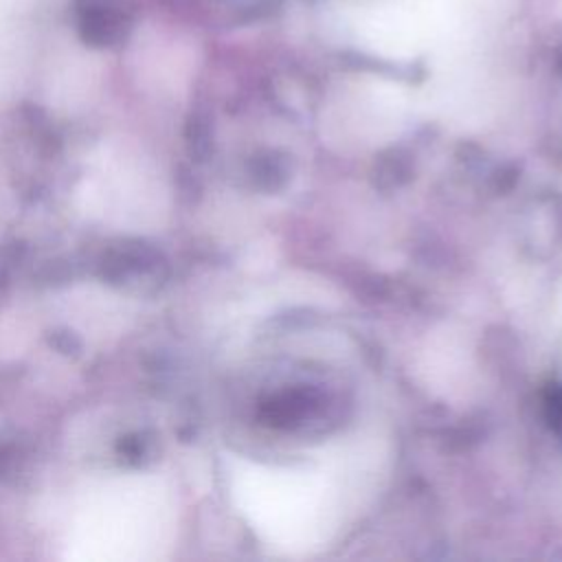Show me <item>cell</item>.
Here are the masks:
<instances>
[{"label": "cell", "mask_w": 562, "mask_h": 562, "mask_svg": "<svg viewBox=\"0 0 562 562\" xmlns=\"http://www.w3.org/2000/svg\"><path fill=\"white\" fill-rule=\"evenodd\" d=\"M72 18L86 42L110 46L125 37L134 11L127 0H75Z\"/></svg>", "instance_id": "obj_3"}, {"label": "cell", "mask_w": 562, "mask_h": 562, "mask_svg": "<svg viewBox=\"0 0 562 562\" xmlns=\"http://www.w3.org/2000/svg\"><path fill=\"white\" fill-rule=\"evenodd\" d=\"M138 490L116 494H105L97 501V505L86 512V520L81 527V544H145L147 538L158 542L162 527H143L145 516L162 514L160 505L154 503L149 509L145 505Z\"/></svg>", "instance_id": "obj_2"}, {"label": "cell", "mask_w": 562, "mask_h": 562, "mask_svg": "<svg viewBox=\"0 0 562 562\" xmlns=\"http://www.w3.org/2000/svg\"><path fill=\"white\" fill-rule=\"evenodd\" d=\"M237 496L261 538L288 551L321 544L334 527L331 492L318 474L250 468L239 474Z\"/></svg>", "instance_id": "obj_1"}]
</instances>
